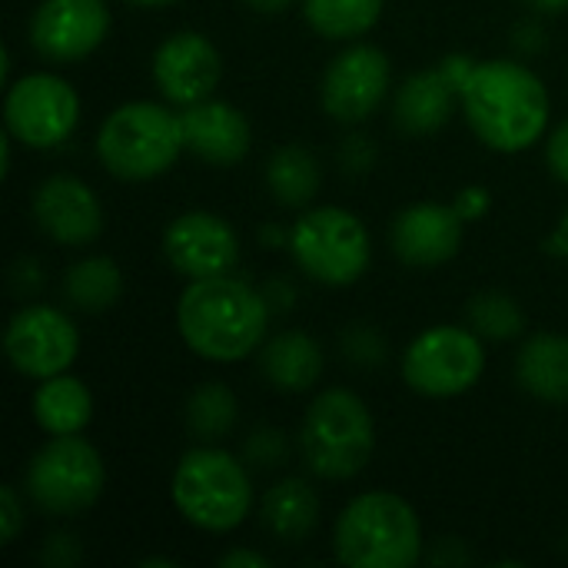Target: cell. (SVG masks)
I'll list each match as a JSON object with an SVG mask.
<instances>
[{
	"instance_id": "e575fe53",
	"label": "cell",
	"mask_w": 568,
	"mask_h": 568,
	"mask_svg": "<svg viewBox=\"0 0 568 568\" xmlns=\"http://www.w3.org/2000/svg\"><path fill=\"white\" fill-rule=\"evenodd\" d=\"M493 206V193L486 186H466L453 196V210L466 220V223H476L489 213Z\"/></svg>"
},
{
	"instance_id": "d6986e66",
	"label": "cell",
	"mask_w": 568,
	"mask_h": 568,
	"mask_svg": "<svg viewBox=\"0 0 568 568\" xmlns=\"http://www.w3.org/2000/svg\"><path fill=\"white\" fill-rule=\"evenodd\" d=\"M456 103H459V87L436 63L399 83L393 97V120L409 136H429L449 123Z\"/></svg>"
},
{
	"instance_id": "8fae6325",
	"label": "cell",
	"mask_w": 568,
	"mask_h": 568,
	"mask_svg": "<svg viewBox=\"0 0 568 568\" xmlns=\"http://www.w3.org/2000/svg\"><path fill=\"white\" fill-rule=\"evenodd\" d=\"M393 90V60L376 43L353 40L336 53L320 83V103L329 120L363 126Z\"/></svg>"
},
{
	"instance_id": "ab89813d",
	"label": "cell",
	"mask_w": 568,
	"mask_h": 568,
	"mask_svg": "<svg viewBox=\"0 0 568 568\" xmlns=\"http://www.w3.org/2000/svg\"><path fill=\"white\" fill-rule=\"evenodd\" d=\"M549 253L568 263V210L559 216V223H556V230L549 236Z\"/></svg>"
},
{
	"instance_id": "9c48e42d",
	"label": "cell",
	"mask_w": 568,
	"mask_h": 568,
	"mask_svg": "<svg viewBox=\"0 0 568 568\" xmlns=\"http://www.w3.org/2000/svg\"><path fill=\"white\" fill-rule=\"evenodd\" d=\"M483 373L486 339L473 326H429L403 353V383L426 399L463 396L483 379Z\"/></svg>"
},
{
	"instance_id": "4dcf8cb0",
	"label": "cell",
	"mask_w": 568,
	"mask_h": 568,
	"mask_svg": "<svg viewBox=\"0 0 568 568\" xmlns=\"http://www.w3.org/2000/svg\"><path fill=\"white\" fill-rule=\"evenodd\" d=\"M23 496H27V493H23ZM23 496H20L17 486H3V489H0V539H3V546H13L17 536H20L23 526H27Z\"/></svg>"
},
{
	"instance_id": "3957f363",
	"label": "cell",
	"mask_w": 568,
	"mask_h": 568,
	"mask_svg": "<svg viewBox=\"0 0 568 568\" xmlns=\"http://www.w3.org/2000/svg\"><path fill=\"white\" fill-rule=\"evenodd\" d=\"M170 499L193 529L226 536L250 519L256 489L246 459L216 443H200L180 456L170 479Z\"/></svg>"
},
{
	"instance_id": "484cf974",
	"label": "cell",
	"mask_w": 568,
	"mask_h": 568,
	"mask_svg": "<svg viewBox=\"0 0 568 568\" xmlns=\"http://www.w3.org/2000/svg\"><path fill=\"white\" fill-rule=\"evenodd\" d=\"M386 10V0H303L306 23L336 43H353L366 37Z\"/></svg>"
},
{
	"instance_id": "603a6c76",
	"label": "cell",
	"mask_w": 568,
	"mask_h": 568,
	"mask_svg": "<svg viewBox=\"0 0 568 568\" xmlns=\"http://www.w3.org/2000/svg\"><path fill=\"white\" fill-rule=\"evenodd\" d=\"M33 423L47 436H73L83 433L93 419V393L83 379L60 373L50 379H40L30 399Z\"/></svg>"
},
{
	"instance_id": "836d02e7",
	"label": "cell",
	"mask_w": 568,
	"mask_h": 568,
	"mask_svg": "<svg viewBox=\"0 0 568 568\" xmlns=\"http://www.w3.org/2000/svg\"><path fill=\"white\" fill-rule=\"evenodd\" d=\"M546 166L559 183L568 186V116L546 136Z\"/></svg>"
},
{
	"instance_id": "4fadbf2b",
	"label": "cell",
	"mask_w": 568,
	"mask_h": 568,
	"mask_svg": "<svg viewBox=\"0 0 568 568\" xmlns=\"http://www.w3.org/2000/svg\"><path fill=\"white\" fill-rule=\"evenodd\" d=\"M106 0H40L30 13V47L50 63H77L90 57L110 33Z\"/></svg>"
},
{
	"instance_id": "5bb4252c",
	"label": "cell",
	"mask_w": 568,
	"mask_h": 568,
	"mask_svg": "<svg viewBox=\"0 0 568 568\" xmlns=\"http://www.w3.org/2000/svg\"><path fill=\"white\" fill-rule=\"evenodd\" d=\"M163 256L186 280L223 276L240 263V236L226 216L210 210H186L166 223Z\"/></svg>"
},
{
	"instance_id": "60d3db41",
	"label": "cell",
	"mask_w": 568,
	"mask_h": 568,
	"mask_svg": "<svg viewBox=\"0 0 568 568\" xmlns=\"http://www.w3.org/2000/svg\"><path fill=\"white\" fill-rule=\"evenodd\" d=\"M253 13H263V17H276V13H286L293 7V0H243Z\"/></svg>"
},
{
	"instance_id": "7a4b0ae2",
	"label": "cell",
	"mask_w": 568,
	"mask_h": 568,
	"mask_svg": "<svg viewBox=\"0 0 568 568\" xmlns=\"http://www.w3.org/2000/svg\"><path fill=\"white\" fill-rule=\"evenodd\" d=\"M273 306L260 286L233 273L186 280L176 300V333L206 363H240L266 343Z\"/></svg>"
},
{
	"instance_id": "83f0119b",
	"label": "cell",
	"mask_w": 568,
	"mask_h": 568,
	"mask_svg": "<svg viewBox=\"0 0 568 568\" xmlns=\"http://www.w3.org/2000/svg\"><path fill=\"white\" fill-rule=\"evenodd\" d=\"M466 326H473L486 343H513L526 333V313L516 296L503 290H486L469 300Z\"/></svg>"
},
{
	"instance_id": "30bf717a",
	"label": "cell",
	"mask_w": 568,
	"mask_h": 568,
	"mask_svg": "<svg viewBox=\"0 0 568 568\" xmlns=\"http://www.w3.org/2000/svg\"><path fill=\"white\" fill-rule=\"evenodd\" d=\"M80 110V93L67 77L33 70L7 83L3 126L27 150H57L77 133Z\"/></svg>"
},
{
	"instance_id": "2e32d148",
	"label": "cell",
	"mask_w": 568,
	"mask_h": 568,
	"mask_svg": "<svg viewBox=\"0 0 568 568\" xmlns=\"http://www.w3.org/2000/svg\"><path fill=\"white\" fill-rule=\"evenodd\" d=\"M37 230L60 246H90L103 233V203L97 190L73 173H50L30 196Z\"/></svg>"
},
{
	"instance_id": "ac0fdd59",
	"label": "cell",
	"mask_w": 568,
	"mask_h": 568,
	"mask_svg": "<svg viewBox=\"0 0 568 568\" xmlns=\"http://www.w3.org/2000/svg\"><path fill=\"white\" fill-rule=\"evenodd\" d=\"M186 150L210 166H236L253 146V126L243 110L226 100H200L180 110Z\"/></svg>"
},
{
	"instance_id": "7402d4cb",
	"label": "cell",
	"mask_w": 568,
	"mask_h": 568,
	"mask_svg": "<svg viewBox=\"0 0 568 568\" xmlns=\"http://www.w3.org/2000/svg\"><path fill=\"white\" fill-rule=\"evenodd\" d=\"M516 383L539 403H568V336L532 333L516 353Z\"/></svg>"
},
{
	"instance_id": "d6a6232c",
	"label": "cell",
	"mask_w": 568,
	"mask_h": 568,
	"mask_svg": "<svg viewBox=\"0 0 568 568\" xmlns=\"http://www.w3.org/2000/svg\"><path fill=\"white\" fill-rule=\"evenodd\" d=\"M373 163H376V146H373L369 136H359L356 133V136L343 140V146H339V166H343V173L363 176V173L373 170Z\"/></svg>"
},
{
	"instance_id": "d4e9b609",
	"label": "cell",
	"mask_w": 568,
	"mask_h": 568,
	"mask_svg": "<svg viewBox=\"0 0 568 568\" xmlns=\"http://www.w3.org/2000/svg\"><path fill=\"white\" fill-rule=\"evenodd\" d=\"M123 296V273L110 256H83L63 273V300L80 313H106Z\"/></svg>"
},
{
	"instance_id": "8992f818",
	"label": "cell",
	"mask_w": 568,
	"mask_h": 568,
	"mask_svg": "<svg viewBox=\"0 0 568 568\" xmlns=\"http://www.w3.org/2000/svg\"><path fill=\"white\" fill-rule=\"evenodd\" d=\"M376 453V419L363 396L333 386L323 389L303 416L300 456L316 479H356Z\"/></svg>"
},
{
	"instance_id": "cb8c5ba5",
	"label": "cell",
	"mask_w": 568,
	"mask_h": 568,
	"mask_svg": "<svg viewBox=\"0 0 568 568\" xmlns=\"http://www.w3.org/2000/svg\"><path fill=\"white\" fill-rule=\"evenodd\" d=\"M266 190L273 200L286 210H306L320 186H323V166L313 150L303 143H283L266 160Z\"/></svg>"
},
{
	"instance_id": "4316f807",
	"label": "cell",
	"mask_w": 568,
	"mask_h": 568,
	"mask_svg": "<svg viewBox=\"0 0 568 568\" xmlns=\"http://www.w3.org/2000/svg\"><path fill=\"white\" fill-rule=\"evenodd\" d=\"M240 423V399L223 383H203L186 399V426L200 443L226 439Z\"/></svg>"
},
{
	"instance_id": "f1b7e54d",
	"label": "cell",
	"mask_w": 568,
	"mask_h": 568,
	"mask_svg": "<svg viewBox=\"0 0 568 568\" xmlns=\"http://www.w3.org/2000/svg\"><path fill=\"white\" fill-rule=\"evenodd\" d=\"M290 456V439L283 429L276 426H260L246 436V446H243V459L253 466V469H276L283 466Z\"/></svg>"
},
{
	"instance_id": "9a60e30c",
	"label": "cell",
	"mask_w": 568,
	"mask_h": 568,
	"mask_svg": "<svg viewBox=\"0 0 568 568\" xmlns=\"http://www.w3.org/2000/svg\"><path fill=\"white\" fill-rule=\"evenodd\" d=\"M150 77L163 100L176 106H193L210 100L223 77V60L216 43L200 30H176L153 50Z\"/></svg>"
},
{
	"instance_id": "ffe728a7",
	"label": "cell",
	"mask_w": 568,
	"mask_h": 568,
	"mask_svg": "<svg viewBox=\"0 0 568 568\" xmlns=\"http://www.w3.org/2000/svg\"><path fill=\"white\" fill-rule=\"evenodd\" d=\"M256 359H260L263 379L276 393H286V396L310 393L320 383L323 366H326L323 346L303 329H283V333L270 336L260 346Z\"/></svg>"
},
{
	"instance_id": "ee69618b",
	"label": "cell",
	"mask_w": 568,
	"mask_h": 568,
	"mask_svg": "<svg viewBox=\"0 0 568 568\" xmlns=\"http://www.w3.org/2000/svg\"><path fill=\"white\" fill-rule=\"evenodd\" d=\"M173 568L176 566V562H173V559H160V556H153V559H143V568Z\"/></svg>"
},
{
	"instance_id": "e0dca14e",
	"label": "cell",
	"mask_w": 568,
	"mask_h": 568,
	"mask_svg": "<svg viewBox=\"0 0 568 568\" xmlns=\"http://www.w3.org/2000/svg\"><path fill=\"white\" fill-rule=\"evenodd\" d=\"M466 220L453 203H413L389 223V246L406 266H443L459 256Z\"/></svg>"
},
{
	"instance_id": "8d00e7d4",
	"label": "cell",
	"mask_w": 568,
	"mask_h": 568,
	"mask_svg": "<svg viewBox=\"0 0 568 568\" xmlns=\"http://www.w3.org/2000/svg\"><path fill=\"white\" fill-rule=\"evenodd\" d=\"M516 47L529 57V53H539L542 47H546V27L539 23V20H523L519 27H516Z\"/></svg>"
},
{
	"instance_id": "ba28073f",
	"label": "cell",
	"mask_w": 568,
	"mask_h": 568,
	"mask_svg": "<svg viewBox=\"0 0 568 568\" xmlns=\"http://www.w3.org/2000/svg\"><path fill=\"white\" fill-rule=\"evenodd\" d=\"M103 489H106V463L100 449L90 439H83V433L50 436L30 456L23 473L27 499L40 513L60 519L93 509Z\"/></svg>"
},
{
	"instance_id": "6da1fadb",
	"label": "cell",
	"mask_w": 568,
	"mask_h": 568,
	"mask_svg": "<svg viewBox=\"0 0 568 568\" xmlns=\"http://www.w3.org/2000/svg\"><path fill=\"white\" fill-rule=\"evenodd\" d=\"M459 106L469 130L493 153H526L549 133V87L519 60H476L473 73L459 87Z\"/></svg>"
},
{
	"instance_id": "b9f144b4",
	"label": "cell",
	"mask_w": 568,
	"mask_h": 568,
	"mask_svg": "<svg viewBox=\"0 0 568 568\" xmlns=\"http://www.w3.org/2000/svg\"><path fill=\"white\" fill-rule=\"evenodd\" d=\"M536 13H546V17H552V13H562L568 10V0H526Z\"/></svg>"
},
{
	"instance_id": "7c38bea8",
	"label": "cell",
	"mask_w": 568,
	"mask_h": 568,
	"mask_svg": "<svg viewBox=\"0 0 568 568\" xmlns=\"http://www.w3.org/2000/svg\"><path fill=\"white\" fill-rule=\"evenodd\" d=\"M10 366L27 379H50L67 373L80 356V329L70 313L50 303L20 306L3 333Z\"/></svg>"
},
{
	"instance_id": "7bdbcfd3",
	"label": "cell",
	"mask_w": 568,
	"mask_h": 568,
	"mask_svg": "<svg viewBox=\"0 0 568 568\" xmlns=\"http://www.w3.org/2000/svg\"><path fill=\"white\" fill-rule=\"evenodd\" d=\"M126 3H133V7H170V3H180V0H126Z\"/></svg>"
},
{
	"instance_id": "74e56055",
	"label": "cell",
	"mask_w": 568,
	"mask_h": 568,
	"mask_svg": "<svg viewBox=\"0 0 568 568\" xmlns=\"http://www.w3.org/2000/svg\"><path fill=\"white\" fill-rule=\"evenodd\" d=\"M220 566L223 568H270V559L263 552H253V549H230L220 556Z\"/></svg>"
},
{
	"instance_id": "f546056e",
	"label": "cell",
	"mask_w": 568,
	"mask_h": 568,
	"mask_svg": "<svg viewBox=\"0 0 568 568\" xmlns=\"http://www.w3.org/2000/svg\"><path fill=\"white\" fill-rule=\"evenodd\" d=\"M343 353L349 363L363 366V369H373V366H383L386 363V339L379 336V329L373 326H349L343 333Z\"/></svg>"
},
{
	"instance_id": "1f68e13d",
	"label": "cell",
	"mask_w": 568,
	"mask_h": 568,
	"mask_svg": "<svg viewBox=\"0 0 568 568\" xmlns=\"http://www.w3.org/2000/svg\"><path fill=\"white\" fill-rule=\"evenodd\" d=\"M83 559V549H80V539L70 536V532H53L43 539V549H40V562L47 568H70Z\"/></svg>"
},
{
	"instance_id": "44dd1931",
	"label": "cell",
	"mask_w": 568,
	"mask_h": 568,
	"mask_svg": "<svg viewBox=\"0 0 568 568\" xmlns=\"http://www.w3.org/2000/svg\"><path fill=\"white\" fill-rule=\"evenodd\" d=\"M320 509L323 503L310 479L283 476L260 499V523L276 542L290 546L313 536V529L320 526Z\"/></svg>"
},
{
	"instance_id": "52a82bcc",
	"label": "cell",
	"mask_w": 568,
	"mask_h": 568,
	"mask_svg": "<svg viewBox=\"0 0 568 568\" xmlns=\"http://www.w3.org/2000/svg\"><path fill=\"white\" fill-rule=\"evenodd\" d=\"M286 250L303 276L320 286H353L373 263V236L346 206H306L290 226Z\"/></svg>"
},
{
	"instance_id": "f35d334b",
	"label": "cell",
	"mask_w": 568,
	"mask_h": 568,
	"mask_svg": "<svg viewBox=\"0 0 568 568\" xmlns=\"http://www.w3.org/2000/svg\"><path fill=\"white\" fill-rule=\"evenodd\" d=\"M263 293H266V300H270L273 310H290L293 300H296V290L286 280H273L270 286H263Z\"/></svg>"
},
{
	"instance_id": "5b68a950",
	"label": "cell",
	"mask_w": 568,
	"mask_h": 568,
	"mask_svg": "<svg viewBox=\"0 0 568 568\" xmlns=\"http://www.w3.org/2000/svg\"><path fill=\"white\" fill-rule=\"evenodd\" d=\"M93 150L110 176L146 183L170 173L183 156V120L156 100H126L103 116Z\"/></svg>"
},
{
	"instance_id": "d590c367",
	"label": "cell",
	"mask_w": 568,
	"mask_h": 568,
	"mask_svg": "<svg viewBox=\"0 0 568 568\" xmlns=\"http://www.w3.org/2000/svg\"><path fill=\"white\" fill-rule=\"evenodd\" d=\"M10 283L20 296H33L40 286H43V270L33 256H20L13 263V273H10Z\"/></svg>"
},
{
	"instance_id": "277c9868",
	"label": "cell",
	"mask_w": 568,
	"mask_h": 568,
	"mask_svg": "<svg viewBox=\"0 0 568 568\" xmlns=\"http://www.w3.org/2000/svg\"><path fill=\"white\" fill-rule=\"evenodd\" d=\"M333 552L349 568H413L426 552L419 513L399 493H363L336 516Z\"/></svg>"
}]
</instances>
